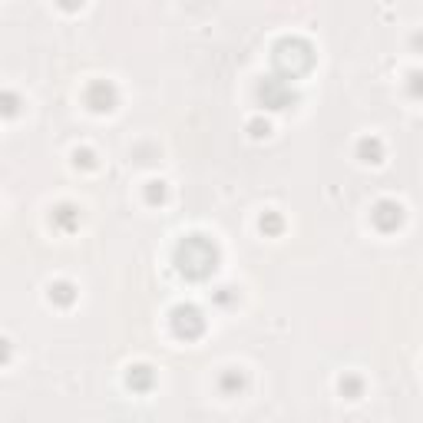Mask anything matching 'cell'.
<instances>
[{"instance_id": "6da1fadb", "label": "cell", "mask_w": 423, "mask_h": 423, "mask_svg": "<svg viewBox=\"0 0 423 423\" xmlns=\"http://www.w3.org/2000/svg\"><path fill=\"white\" fill-rule=\"evenodd\" d=\"M172 265H175L182 278L205 281L218 268V245L212 238H205V235H185L175 245V252H172Z\"/></svg>"}, {"instance_id": "7a4b0ae2", "label": "cell", "mask_w": 423, "mask_h": 423, "mask_svg": "<svg viewBox=\"0 0 423 423\" xmlns=\"http://www.w3.org/2000/svg\"><path fill=\"white\" fill-rule=\"evenodd\" d=\"M271 66L281 80H301L315 70V46L305 36H281L271 50Z\"/></svg>"}, {"instance_id": "3957f363", "label": "cell", "mask_w": 423, "mask_h": 423, "mask_svg": "<svg viewBox=\"0 0 423 423\" xmlns=\"http://www.w3.org/2000/svg\"><path fill=\"white\" fill-rule=\"evenodd\" d=\"M258 103L265 109H288L297 103V93L291 90L288 80H281V76H265V80L258 83Z\"/></svg>"}, {"instance_id": "277c9868", "label": "cell", "mask_w": 423, "mask_h": 423, "mask_svg": "<svg viewBox=\"0 0 423 423\" xmlns=\"http://www.w3.org/2000/svg\"><path fill=\"white\" fill-rule=\"evenodd\" d=\"M169 321H172V334H175V337H182V341H195V337H202V334H205V315H202L195 305L172 307Z\"/></svg>"}, {"instance_id": "5b68a950", "label": "cell", "mask_w": 423, "mask_h": 423, "mask_svg": "<svg viewBox=\"0 0 423 423\" xmlns=\"http://www.w3.org/2000/svg\"><path fill=\"white\" fill-rule=\"evenodd\" d=\"M116 103H119V93L109 80H96L86 86V106H90L93 113H113Z\"/></svg>"}, {"instance_id": "8992f818", "label": "cell", "mask_w": 423, "mask_h": 423, "mask_svg": "<svg viewBox=\"0 0 423 423\" xmlns=\"http://www.w3.org/2000/svg\"><path fill=\"white\" fill-rule=\"evenodd\" d=\"M370 222L380 228V232H397V228L404 225V205L394 202V198H380L374 212H370Z\"/></svg>"}, {"instance_id": "52a82bcc", "label": "cell", "mask_w": 423, "mask_h": 423, "mask_svg": "<svg viewBox=\"0 0 423 423\" xmlns=\"http://www.w3.org/2000/svg\"><path fill=\"white\" fill-rule=\"evenodd\" d=\"M126 384L136 390V394H146V390H153V384H156L153 367H146V364H136V367H129Z\"/></svg>"}, {"instance_id": "ba28073f", "label": "cell", "mask_w": 423, "mask_h": 423, "mask_svg": "<svg viewBox=\"0 0 423 423\" xmlns=\"http://www.w3.org/2000/svg\"><path fill=\"white\" fill-rule=\"evenodd\" d=\"M53 225L60 228V232H73V228H80V208L70 205V202L56 205L53 208Z\"/></svg>"}, {"instance_id": "9c48e42d", "label": "cell", "mask_w": 423, "mask_h": 423, "mask_svg": "<svg viewBox=\"0 0 423 423\" xmlns=\"http://www.w3.org/2000/svg\"><path fill=\"white\" fill-rule=\"evenodd\" d=\"M357 156H360V163H380L384 159V143H380L377 136H364L357 143Z\"/></svg>"}, {"instance_id": "30bf717a", "label": "cell", "mask_w": 423, "mask_h": 423, "mask_svg": "<svg viewBox=\"0 0 423 423\" xmlns=\"http://www.w3.org/2000/svg\"><path fill=\"white\" fill-rule=\"evenodd\" d=\"M218 384H222V390H225V394H242L245 390V384H248V377H245L242 370H225V374H222V380H218Z\"/></svg>"}, {"instance_id": "8fae6325", "label": "cell", "mask_w": 423, "mask_h": 423, "mask_svg": "<svg viewBox=\"0 0 423 423\" xmlns=\"http://www.w3.org/2000/svg\"><path fill=\"white\" fill-rule=\"evenodd\" d=\"M50 301H56V305L70 307L73 301H76V291H73V285H70V281H56L53 288H50Z\"/></svg>"}, {"instance_id": "7c38bea8", "label": "cell", "mask_w": 423, "mask_h": 423, "mask_svg": "<svg viewBox=\"0 0 423 423\" xmlns=\"http://www.w3.org/2000/svg\"><path fill=\"white\" fill-rule=\"evenodd\" d=\"M360 390H364V384H360V377H354V374H347V377H341V394L347 397V400H357Z\"/></svg>"}, {"instance_id": "4fadbf2b", "label": "cell", "mask_w": 423, "mask_h": 423, "mask_svg": "<svg viewBox=\"0 0 423 423\" xmlns=\"http://www.w3.org/2000/svg\"><path fill=\"white\" fill-rule=\"evenodd\" d=\"M281 228H285V222H281L278 212H265V215H261V232L265 235H278Z\"/></svg>"}, {"instance_id": "5bb4252c", "label": "cell", "mask_w": 423, "mask_h": 423, "mask_svg": "<svg viewBox=\"0 0 423 423\" xmlns=\"http://www.w3.org/2000/svg\"><path fill=\"white\" fill-rule=\"evenodd\" d=\"M407 90H410V96L414 99H423V73H410V80H407Z\"/></svg>"}, {"instance_id": "9a60e30c", "label": "cell", "mask_w": 423, "mask_h": 423, "mask_svg": "<svg viewBox=\"0 0 423 423\" xmlns=\"http://www.w3.org/2000/svg\"><path fill=\"white\" fill-rule=\"evenodd\" d=\"M146 198H149V202H165V185L163 182H149V185H146Z\"/></svg>"}, {"instance_id": "2e32d148", "label": "cell", "mask_w": 423, "mask_h": 423, "mask_svg": "<svg viewBox=\"0 0 423 423\" xmlns=\"http://www.w3.org/2000/svg\"><path fill=\"white\" fill-rule=\"evenodd\" d=\"M76 165H86V169H93V165H96V159H93L90 149H80V153H76Z\"/></svg>"}, {"instance_id": "e0dca14e", "label": "cell", "mask_w": 423, "mask_h": 423, "mask_svg": "<svg viewBox=\"0 0 423 423\" xmlns=\"http://www.w3.org/2000/svg\"><path fill=\"white\" fill-rule=\"evenodd\" d=\"M4 103H7V106H4V113H7V116H14V113H17V96H14V93H4Z\"/></svg>"}, {"instance_id": "ac0fdd59", "label": "cell", "mask_w": 423, "mask_h": 423, "mask_svg": "<svg viewBox=\"0 0 423 423\" xmlns=\"http://www.w3.org/2000/svg\"><path fill=\"white\" fill-rule=\"evenodd\" d=\"M252 136H258V139H261V136H268V123L255 119V123H252Z\"/></svg>"}, {"instance_id": "d6986e66", "label": "cell", "mask_w": 423, "mask_h": 423, "mask_svg": "<svg viewBox=\"0 0 423 423\" xmlns=\"http://www.w3.org/2000/svg\"><path fill=\"white\" fill-rule=\"evenodd\" d=\"M228 291H232V288H222V291H218V301H222V305H228V301H232V295H228Z\"/></svg>"}, {"instance_id": "ffe728a7", "label": "cell", "mask_w": 423, "mask_h": 423, "mask_svg": "<svg viewBox=\"0 0 423 423\" xmlns=\"http://www.w3.org/2000/svg\"><path fill=\"white\" fill-rule=\"evenodd\" d=\"M414 44H417V46H423V36H414Z\"/></svg>"}]
</instances>
